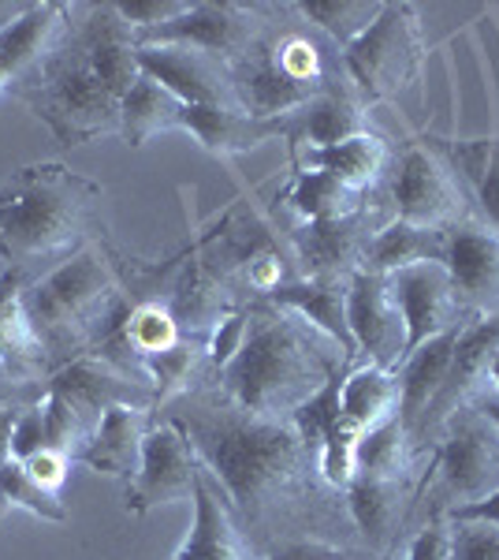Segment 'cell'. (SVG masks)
<instances>
[{
  "mask_svg": "<svg viewBox=\"0 0 499 560\" xmlns=\"http://www.w3.org/2000/svg\"><path fill=\"white\" fill-rule=\"evenodd\" d=\"M287 210L298 217V224H310V221H335V217H347L354 210L369 202V195H354L340 179L324 176V173H306L298 168L292 187L284 195Z\"/></svg>",
  "mask_w": 499,
  "mask_h": 560,
  "instance_id": "obj_32",
  "label": "cell"
},
{
  "mask_svg": "<svg viewBox=\"0 0 499 560\" xmlns=\"http://www.w3.org/2000/svg\"><path fill=\"white\" fill-rule=\"evenodd\" d=\"M429 57L425 23L414 4H384L377 23L343 49V71L369 105L395 102Z\"/></svg>",
  "mask_w": 499,
  "mask_h": 560,
  "instance_id": "obj_7",
  "label": "cell"
},
{
  "mask_svg": "<svg viewBox=\"0 0 499 560\" xmlns=\"http://www.w3.org/2000/svg\"><path fill=\"white\" fill-rule=\"evenodd\" d=\"M388 221H392V217H384V206L366 202L361 210L335 217V221L298 224V229H292V236H287V247H292V258L302 277L351 280L361 269V261H366L369 240H373L380 224H388Z\"/></svg>",
  "mask_w": 499,
  "mask_h": 560,
  "instance_id": "obj_10",
  "label": "cell"
},
{
  "mask_svg": "<svg viewBox=\"0 0 499 560\" xmlns=\"http://www.w3.org/2000/svg\"><path fill=\"white\" fill-rule=\"evenodd\" d=\"M488 388L499 393V348H496V355H492V366H488Z\"/></svg>",
  "mask_w": 499,
  "mask_h": 560,
  "instance_id": "obj_48",
  "label": "cell"
},
{
  "mask_svg": "<svg viewBox=\"0 0 499 560\" xmlns=\"http://www.w3.org/2000/svg\"><path fill=\"white\" fill-rule=\"evenodd\" d=\"M347 284L351 280H329V277H298L280 284L269 295V303L295 311L298 318H306L317 332L332 340L343 355L358 366V348L351 337V322H347Z\"/></svg>",
  "mask_w": 499,
  "mask_h": 560,
  "instance_id": "obj_23",
  "label": "cell"
},
{
  "mask_svg": "<svg viewBox=\"0 0 499 560\" xmlns=\"http://www.w3.org/2000/svg\"><path fill=\"white\" fill-rule=\"evenodd\" d=\"M60 0H45V4H31L23 20L0 31V94H8L31 71L34 60L45 52V45L52 42V34L60 31Z\"/></svg>",
  "mask_w": 499,
  "mask_h": 560,
  "instance_id": "obj_28",
  "label": "cell"
},
{
  "mask_svg": "<svg viewBox=\"0 0 499 560\" xmlns=\"http://www.w3.org/2000/svg\"><path fill=\"white\" fill-rule=\"evenodd\" d=\"M108 243V195L60 161L20 168L0 187V266L26 269Z\"/></svg>",
  "mask_w": 499,
  "mask_h": 560,
  "instance_id": "obj_3",
  "label": "cell"
},
{
  "mask_svg": "<svg viewBox=\"0 0 499 560\" xmlns=\"http://www.w3.org/2000/svg\"><path fill=\"white\" fill-rule=\"evenodd\" d=\"M0 504H4L8 512L23 509L38 520L68 523V509H63L60 493H52V490H45V486L34 482L31 471H26L20 459H8V464L0 467Z\"/></svg>",
  "mask_w": 499,
  "mask_h": 560,
  "instance_id": "obj_35",
  "label": "cell"
},
{
  "mask_svg": "<svg viewBox=\"0 0 499 560\" xmlns=\"http://www.w3.org/2000/svg\"><path fill=\"white\" fill-rule=\"evenodd\" d=\"M139 68L142 75L157 79L183 105L239 108L235 105L228 65H221L209 52L183 49V45H146V49H139Z\"/></svg>",
  "mask_w": 499,
  "mask_h": 560,
  "instance_id": "obj_19",
  "label": "cell"
},
{
  "mask_svg": "<svg viewBox=\"0 0 499 560\" xmlns=\"http://www.w3.org/2000/svg\"><path fill=\"white\" fill-rule=\"evenodd\" d=\"M295 168L306 173H324L340 179L354 195H373L384 187L392 150L380 135H358V139L335 142V147H298L292 150Z\"/></svg>",
  "mask_w": 499,
  "mask_h": 560,
  "instance_id": "obj_22",
  "label": "cell"
},
{
  "mask_svg": "<svg viewBox=\"0 0 499 560\" xmlns=\"http://www.w3.org/2000/svg\"><path fill=\"white\" fill-rule=\"evenodd\" d=\"M443 269L451 273L466 314H499V232L480 217L451 224L443 240Z\"/></svg>",
  "mask_w": 499,
  "mask_h": 560,
  "instance_id": "obj_16",
  "label": "cell"
},
{
  "mask_svg": "<svg viewBox=\"0 0 499 560\" xmlns=\"http://www.w3.org/2000/svg\"><path fill=\"white\" fill-rule=\"evenodd\" d=\"M153 415L187 433L261 553L287 538H335V530L351 527L347 497L321 478V453L292 419L235 408L209 382Z\"/></svg>",
  "mask_w": 499,
  "mask_h": 560,
  "instance_id": "obj_1",
  "label": "cell"
},
{
  "mask_svg": "<svg viewBox=\"0 0 499 560\" xmlns=\"http://www.w3.org/2000/svg\"><path fill=\"white\" fill-rule=\"evenodd\" d=\"M198 471L202 459L194 456L187 433L176 422L153 415V427L142 445V467L139 475L127 482V512L131 516H146L161 504H183L194 497Z\"/></svg>",
  "mask_w": 499,
  "mask_h": 560,
  "instance_id": "obj_11",
  "label": "cell"
},
{
  "mask_svg": "<svg viewBox=\"0 0 499 560\" xmlns=\"http://www.w3.org/2000/svg\"><path fill=\"white\" fill-rule=\"evenodd\" d=\"M265 560H392L377 557L366 546H351V541L335 538H287L265 549Z\"/></svg>",
  "mask_w": 499,
  "mask_h": 560,
  "instance_id": "obj_37",
  "label": "cell"
},
{
  "mask_svg": "<svg viewBox=\"0 0 499 560\" xmlns=\"http://www.w3.org/2000/svg\"><path fill=\"white\" fill-rule=\"evenodd\" d=\"M347 516L358 530L361 546L377 557H395L399 535L414 516V504L421 497V482H392V478H366L354 475L347 482Z\"/></svg>",
  "mask_w": 499,
  "mask_h": 560,
  "instance_id": "obj_17",
  "label": "cell"
},
{
  "mask_svg": "<svg viewBox=\"0 0 499 560\" xmlns=\"http://www.w3.org/2000/svg\"><path fill=\"white\" fill-rule=\"evenodd\" d=\"M388 284H392V295L406 325V355H411L414 348H421L425 340L440 337V332L474 318V314H466V306H462L443 261L406 266L388 277Z\"/></svg>",
  "mask_w": 499,
  "mask_h": 560,
  "instance_id": "obj_15",
  "label": "cell"
},
{
  "mask_svg": "<svg viewBox=\"0 0 499 560\" xmlns=\"http://www.w3.org/2000/svg\"><path fill=\"white\" fill-rule=\"evenodd\" d=\"M45 385H49V393L63 396L90 430L97 427V419H102L108 408H120V404L157 411V393H153V385L123 374V370H116L112 363H105V359H97V355H79V359H71V363L57 366L45 377Z\"/></svg>",
  "mask_w": 499,
  "mask_h": 560,
  "instance_id": "obj_14",
  "label": "cell"
},
{
  "mask_svg": "<svg viewBox=\"0 0 499 560\" xmlns=\"http://www.w3.org/2000/svg\"><path fill=\"white\" fill-rule=\"evenodd\" d=\"M499 348V314H474L459 329V345L451 351L448 374L432 400V408L425 411L421 430H417V445H425L429 438H440V430L448 427V419L462 411L466 404H474L480 388H488V366Z\"/></svg>",
  "mask_w": 499,
  "mask_h": 560,
  "instance_id": "obj_12",
  "label": "cell"
},
{
  "mask_svg": "<svg viewBox=\"0 0 499 560\" xmlns=\"http://www.w3.org/2000/svg\"><path fill=\"white\" fill-rule=\"evenodd\" d=\"M399 415V377L395 370L358 363L340 385V419L358 433H369L384 419Z\"/></svg>",
  "mask_w": 499,
  "mask_h": 560,
  "instance_id": "obj_27",
  "label": "cell"
},
{
  "mask_svg": "<svg viewBox=\"0 0 499 560\" xmlns=\"http://www.w3.org/2000/svg\"><path fill=\"white\" fill-rule=\"evenodd\" d=\"M429 490L437 497L432 512L451 516L455 509L477 504L499 490V430L488 415H480L474 404H466L448 419L440 430L437 464H432Z\"/></svg>",
  "mask_w": 499,
  "mask_h": 560,
  "instance_id": "obj_8",
  "label": "cell"
},
{
  "mask_svg": "<svg viewBox=\"0 0 499 560\" xmlns=\"http://www.w3.org/2000/svg\"><path fill=\"white\" fill-rule=\"evenodd\" d=\"M295 8L306 23H313L343 52L351 42H358L377 23L384 4L380 0H310V4H295Z\"/></svg>",
  "mask_w": 499,
  "mask_h": 560,
  "instance_id": "obj_34",
  "label": "cell"
},
{
  "mask_svg": "<svg viewBox=\"0 0 499 560\" xmlns=\"http://www.w3.org/2000/svg\"><path fill=\"white\" fill-rule=\"evenodd\" d=\"M388 210L395 221L417 224V229L448 232L451 224L474 217V198L448 150H437L421 139H411L392 153L384 179Z\"/></svg>",
  "mask_w": 499,
  "mask_h": 560,
  "instance_id": "obj_6",
  "label": "cell"
},
{
  "mask_svg": "<svg viewBox=\"0 0 499 560\" xmlns=\"http://www.w3.org/2000/svg\"><path fill=\"white\" fill-rule=\"evenodd\" d=\"M26 471H31V478L38 486H45V490H52V493H60L63 490V482H68V471H71V459L68 456H60V453H52V448H45V453H38L34 459H26Z\"/></svg>",
  "mask_w": 499,
  "mask_h": 560,
  "instance_id": "obj_43",
  "label": "cell"
},
{
  "mask_svg": "<svg viewBox=\"0 0 499 560\" xmlns=\"http://www.w3.org/2000/svg\"><path fill=\"white\" fill-rule=\"evenodd\" d=\"M474 408L480 415H488V419H492V427L499 430V393H492V388H480V393L474 396Z\"/></svg>",
  "mask_w": 499,
  "mask_h": 560,
  "instance_id": "obj_46",
  "label": "cell"
},
{
  "mask_svg": "<svg viewBox=\"0 0 499 560\" xmlns=\"http://www.w3.org/2000/svg\"><path fill=\"white\" fill-rule=\"evenodd\" d=\"M38 453H45V415H41V404H31L23 408L20 422H15V433H12V459H34Z\"/></svg>",
  "mask_w": 499,
  "mask_h": 560,
  "instance_id": "obj_41",
  "label": "cell"
},
{
  "mask_svg": "<svg viewBox=\"0 0 499 560\" xmlns=\"http://www.w3.org/2000/svg\"><path fill=\"white\" fill-rule=\"evenodd\" d=\"M0 269H4V266H0Z\"/></svg>",
  "mask_w": 499,
  "mask_h": 560,
  "instance_id": "obj_50",
  "label": "cell"
},
{
  "mask_svg": "<svg viewBox=\"0 0 499 560\" xmlns=\"http://www.w3.org/2000/svg\"><path fill=\"white\" fill-rule=\"evenodd\" d=\"M403 560H451L448 553V516L429 512V520L406 538Z\"/></svg>",
  "mask_w": 499,
  "mask_h": 560,
  "instance_id": "obj_39",
  "label": "cell"
},
{
  "mask_svg": "<svg viewBox=\"0 0 499 560\" xmlns=\"http://www.w3.org/2000/svg\"><path fill=\"white\" fill-rule=\"evenodd\" d=\"M190 501H194V523H190L183 546L171 553V560H265V553L242 530L228 493L205 467L198 471Z\"/></svg>",
  "mask_w": 499,
  "mask_h": 560,
  "instance_id": "obj_18",
  "label": "cell"
},
{
  "mask_svg": "<svg viewBox=\"0 0 499 560\" xmlns=\"http://www.w3.org/2000/svg\"><path fill=\"white\" fill-rule=\"evenodd\" d=\"M351 366V359L295 311L253 300L247 303V332L239 351L216 370L209 385L250 415L292 419L310 396Z\"/></svg>",
  "mask_w": 499,
  "mask_h": 560,
  "instance_id": "obj_2",
  "label": "cell"
},
{
  "mask_svg": "<svg viewBox=\"0 0 499 560\" xmlns=\"http://www.w3.org/2000/svg\"><path fill=\"white\" fill-rule=\"evenodd\" d=\"M120 300L123 280L116 269V250L108 243H94L31 280L23 292V311L57 370L94 348L97 332L105 329Z\"/></svg>",
  "mask_w": 499,
  "mask_h": 560,
  "instance_id": "obj_5",
  "label": "cell"
},
{
  "mask_svg": "<svg viewBox=\"0 0 499 560\" xmlns=\"http://www.w3.org/2000/svg\"><path fill=\"white\" fill-rule=\"evenodd\" d=\"M417 448L421 445L406 433V427L399 422V415H392V419H384L380 427L361 433L358 453H354V475L425 486V478H417V467H414Z\"/></svg>",
  "mask_w": 499,
  "mask_h": 560,
  "instance_id": "obj_31",
  "label": "cell"
},
{
  "mask_svg": "<svg viewBox=\"0 0 499 560\" xmlns=\"http://www.w3.org/2000/svg\"><path fill=\"white\" fill-rule=\"evenodd\" d=\"M269 26V4H239V0H194L183 15L176 20L139 31L134 42L139 49L146 45H183V49H198L216 57L221 65H235L261 31Z\"/></svg>",
  "mask_w": 499,
  "mask_h": 560,
  "instance_id": "obj_9",
  "label": "cell"
},
{
  "mask_svg": "<svg viewBox=\"0 0 499 560\" xmlns=\"http://www.w3.org/2000/svg\"><path fill=\"white\" fill-rule=\"evenodd\" d=\"M8 94L20 97L60 147H86L102 135H120V97L97 75L68 4L60 31Z\"/></svg>",
  "mask_w": 499,
  "mask_h": 560,
  "instance_id": "obj_4",
  "label": "cell"
},
{
  "mask_svg": "<svg viewBox=\"0 0 499 560\" xmlns=\"http://www.w3.org/2000/svg\"><path fill=\"white\" fill-rule=\"evenodd\" d=\"M26 12H31V4H20V0H0V31L12 26L15 20H23Z\"/></svg>",
  "mask_w": 499,
  "mask_h": 560,
  "instance_id": "obj_47",
  "label": "cell"
},
{
  "mask_svg": "<svg viewBox=\"0 0 499 560\" xmlns=\"http://www.w3.org/2000/svg\"><path fill=\"white\" fill-rule=\"evenodd\" d=\"M443 240L448 232L437 229H417V224L406 221H388L377 229V236L369 240L366 261L361 269L366 273H380V277H392L399 269L406 266H421V261H443Z\"/></svg>",
  "mask_w": 499,
  "mask_h": 560,
  "instance_id": "obj_30",
  "label": "cell"
},
{
  "mask_svg": "<svg viewBox=\"0 0 499 560\" xmlns=\"http://www.w3.org/2000/svg\"><path fill=\"white\" fill-rule=\"evenodd\" d=\"M20 415H23V408H0V467L12 459V433H15Z\"/></svg>",
  "mask_w": 499,
  "mask_h": 560,
  "instance_id": "obj_45",
  "label": "cell"
},
{
  "mask_svg": "<svg viewBox=\"0 0 499 560\" xmlns=\"http://www.w3.org/2000/svg\"><path fill=\"white\" fill-rule=\"evenodd\" d=\"M451 516H455V520H485V523H492V527H499V490L492 497H485V501H477V504L455 509Z\"/></svg>",
  "mask_w": 499,
  "mask_h": 560,
  "instance_id": "obj_44",
  "label": "cell"
},
{
  "mask_svg": "<svg viewBox=\"0 0 499 560\" xmlns=\"http://www.w3.org/2000/svg\"><path fill=\"white\" fill-rule=\"evenodd\" d=\"M347 322L358 348V363L399 370L406 359V325L392 295V284L380 273H358L347 284Z\"/></svg>",
  "mask_w": 499,
  "mask_h": 560,
  "instance_id": "obj_13",
  "label": "cell"
},
{
  "mask_svg": "<svg viewBox=\"0 0 499 560\" xmlns=\"http://www.w3.org/2000/svg\"><path fill=\"white\" fill-rule=\"evenodd\" d=\"M4 512H8V509H4V504H0V520H4Z\"/></svg>",
  "mask_w": 499,
  "mask_h": 560,
  "instance_id": "obj_49",
  "label": "cell"
},
{
  "mask_svg": "<svg viewBox=\"0 0 499 560\" xmlns=\"http://www.w3.org/2000/svg\"><path fill=\"white\" fill-rule=\"evenodd\" d=\"M448 553L451 560H499V527L448 516Z\"/></svg>",
  "mask_w": 499,
  "mask_h": 560,
  "instance_id": "obj_38",
  "label": "cell"
},
{
  "mask_svg": "<svg viewBox=\"0 0 499 560\" xmlns=\"http://www.w3.org/2000/svg\"><path fill=\"white\" fill-rule=\"evenodd\" d=\"M116 8H120L127 26L139 34V31H150V26H161V23L176 20V15H183L190 8V0H131V4H116Z\"/></svg>",
  "mask_w": 499,
  "mask_h": 560,
  "instance_id": "obj_40",
  "label": "cell"
},
{
  "mask_svg": "<svg viewBox=\"0 0 499 560\" xmlns=\"http://www.w3.org/2000/svg\"><path fill=\"white\" fill-rule=\"evenodd\" d=\"M179 131H187L198 147L221 161L250 153L272 139H284V124L253 120L242 108H221V105H183Z\"/></svg>",
  "mask_w": 499,
  "mask_h": 560,
  "instance_id": "obj_24",
  "label": "cell"
},
{
  "mask_svg": "<svg viewBox=\"0 0 499 560\" xmlns=\"http://www.w3.org/2000/svg\"><path fill=\"white\" fill-rule=\"evenodd\" d=\"M150 427H153V411L146 408H127V404L108 408L97 419V427L90 430L83 453H79V464L97 475L131 482L142 467V445H146Z\"/></svg>",
  "mask_w": 499,
  "mask_h": 560,
  "instance_id": "obj_21",
  "label": "cell"
},
{
  "mask_svg": "<svg viewBox=\"0 0 499 560\" xmlns=\"http://www.w3.org/2000/svg\"><path fill=\"white\" fill-rule=\"evenodd\" d=\"M474 198V217L499 232V139H477L470 147L448 150Z\"/></svg>",
  "mask_w": 499,
  "mask_h": 560,
  "instance_id": "obj_33",
  "label": "cell"
},
{
  "mask_svg": "<svg viewBox=\"0 0 499 560\" xmlns=\"http://www.w3.org/2000/svg\"><path fill=\"white\" fill-rule=\"evenodd\" d=\"M41 415H45V448H52V453L68 456L71 464H79V453H83V445L90 438L86 422L79 419L75 408L57 393H45Z\"/></svg>",
  "mask_w": 499,
  "mask_h": 560,
  "instance_id": "obj_36",
  "label": "cell"
},
{
  "mask_svg": "<svg viewBox=\"0 0 499 560\" xmlns=\"http://www.w3.org/2000/svg\"><path fill=\"white\" fill-rule=\"evenodd\" d=\"M49 385L45 382H31L20 370H12L0 359V408H31V404H41Z\"/></svg>",
  "mask_w": 499,
  "mask_h": 560,
  "instance_id": "obj_42",
  "label": "cell"
},
{
  "mask_svg": "<svg viewBox=\"0 0 499 560\" xmlns=\"http://www.w3.org/2000/svg\"><path fill=\"white\" fill-rule=\"evenodd\" d=\"M462 325L440 332V337H432V340H425V345L414 348L395 370V377H399V422H403L414 441H417V430H421L425 411L432 408V400H437V393L443 385V374H448L451 351H455V345H459Z\"/></svg>",
  "mask_w": 499,
  "mask_h": 560,
  "instance_id": "obj_25",
  "label": "cell"
},
{
  "mask_svg": "<svg viewBox=\"0 0 499 560\" xmlns=\"http://www.w3.org/2000/svg\"><path fill=\"white\" fill-rule=\"evenodd\" d=\"M179 124H183V102L176 94H168L157 79H134V86L127 90L120 102V135L127 147H146L157 135L179 131Z\"/></svg>",
  "mask_w": 499,
  "mask_h": 560,
  "instance_id": "obj_29",
  "label": "cell"
},
{
  "mask_svg": "<svg viewBox=\"0 0 499 560\" xmlns=\"http://www.w3.org/2000/svg\"><path fill=\"white\" fill-rule=\"evenodd\" d=\"M366 97L354 90V83L332 86L329 94L313 97L306 108L284 120V142L292 150L298 147H335V142L373 135V113Z\"/></svg>",
  "mask_w": 499,
  "mask_h": 560,
  "instance_id": "obj_20",
  "label": "cell"
},
{
  "mask_svg": "<svg viewBox=\"0 0 499 560\" xmlns=\"http://www.w3.org/2000/svg\"><path fill=\"white\" fill-rule=\"evenodd\" d=\"M31 284L26 269H0V359L12 370H20L31 382H45L52 374L49 351L41 348V340L34 337L31 322L23 311V292Z\"/></svg>",
  "mask_w": 499,
  "mask_h": 560,
  "instance_id": "obj_26",
  "label": "cell"
}]
</instances>
